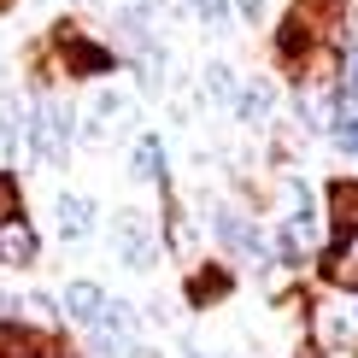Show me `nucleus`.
Masks as SVG:
<instances>
[{"mask_svg":"<svg viewBox=\"0 0 358 358\" xmlns=\"http://www.w3.org/2000/svg\"><path fill=\"white\" fill-rule=\"evenodd\" d=\"M106 241L112 252L124 259V271H136V276H153L159 271V229H153V217L136 212V206H117V212L106 217Z\"/></svg>","mask_w":358,"mask_h":358,"instance_id":"2","label":"nucleus"},{"mask_svg":"<svg viewBox=\"0 0 358 358\" xmlns=\"http://www.w3.org/2000/svg\"><path fill=\"white\" fill-rule=\"evenodd\" d=\"M323 212H329V235L358 229V176H335L323 188Z\"/></svg>","mask_w":358,"mask_h":358,"instance_id":"14","label":"nucleus"},{"mask_svg":"<svg viewBox=\"0 0 358 358\" xmlns=\"http://www.w3.org/2000/svg\"><path fill=\"white\" fill-rule=\"evenodd\" d=\"M71 147H77V106H65L53 88L29 94V159L41 171H65Z\"/></svg>","mask_w":358,"mask_h":358,"instance_id":"1","label":"nucleus"},{"mask_svg":"<svg viewBox=\"0 0 358 358\" xmlns=\"http://www.w3.org/2000/svg\"><path fill=\"white\" fill-rule=\"evenodd\" d=\"M282 200H288V223L294 229H306V235H317V194H311V182L306 176H288V182H282Z\"/></svg>","mask_w":358,"mask_h":358,"instance_id":"16","label":"nucleus"},{"mask_svg":"<svg viewBox=\"0 0 358 358\" xmlns=\"http://www.w3.org/2000/svg\"><path fill=\"white\" fill-rule=\"evenodd\" d=\"M124 117H129V94H117L112 83H106V88H94V94H88V106L77 112V141L106 147L117 129H124Z\"/></svg>","mask_w":358,"mask_h":358,"instance_id":"4","label":"nucleus"},{"mask_svg":"<svg viewBox=\"0 0 358 358\" xmlns=\"http://www.w3.org/2000/svg\"><path fill=\"white\" fill-rule=\"evenodd\" d=\"M53 358H88V352H77V347H59V352H53Z\"/></svg>","mask_w":358,"mask_h":358,"instance_id":"20","label":"nucleus"},{"mask_svg":"<svg viewBox=\"0 0 358 358\" xmlns=\"http://www.w3.org/2000/svg\"><path fill=\"white\" fill-rule=\"evenodd\" d=\"M335 88L358 100V48H347V53H341V77H335Z\"/></svg>","mask_w":358,"mask_h":358,"instance_id":"19","label":"nucleus"},{"mask_svg":"<svg viewBox=\"0 0 358 358\" xmlns=\"http://www.w3.org/2000/svg\"><path fill=\"white\" fill-rule=\"evenodd\" d=\"M12 6H18V0H0V18H6V12H12Z\"/></svg>","mask_w":358,"mask_h":358,"instance_id":"21","label":"nucleus"},{"mask_svg":"<svg viewBox=\"0 0 358 358\" xmlns=\"http://www.w3.org/2000/svg\"><path fill=\"white\" fill-rule=\"evenodd\" d=\"M0 77H6V53H0Z\"/></svg>","mask_w":358,"mask_h":358,"instance_id":"23","label":"nucleus"},{"mask_svg":"<svg viewBox=\"0 0 358 358\" xmlns=\"http://www.w3.org/2000/svg\"><path fill=\"white\" fill-rule=\"evenodd\" d=\"M235 71L223 65V59H212V65H200V106H229L235 100Z\"/></svg>","mask_w":358,"mask_h":358,"instance_id":"17","label":"nucleus"},{"mask_svg":"<svg viewBox=\"0 0 358 358\" xmlns=\"http://www.w3.org/2000/svg\"><path fill=\"white\" fill-rule=\"evenodd\" d=\"M129 176L136 182H153V188H171V153H165V136L159 129H141L136 147H129Z\"/></svg>","mask_w":358,"mask_h":358,"instance_id":"12","label":"nucleus"},{"mask_svg":"<svg viewBox=\"0 0 358 358\" xmlns=\"http://www.w3.org/2000/svg\"><path fill=\"white\" fill-rule=\"evenodd\" d=\"M41 264V229L29 223V212L0 217V271H36Z\"/></svg>","mask_w":358,"mask_h":358,"instance_id":"6","label":"nucleus"},{"mask_svg":"<svg viewBox=\"0 0 358 358\" xmlns=\"http://www.w3.org/2000/svg\"><path fill=\"white\" fill-rule=\"evenodd\" d=\"M106 300H112V294L100 288V282L77 276V282H65V288H59V317H65L71 329H94V323L106 317Z\"/></svg>","mask_w":358,"mask_h":358,"instance_id":"9","label":"nucleus"},{"mask_svg":"<svg viewBox=\"0 0 358 358\" xmlns=\"http://www.w3.org/2000/svg\"><path fill=\"white\" fill-rule=\"evenodd\" d=\"M288 18H300L317 41L347 48V0H288Z\"/></svg>","mask_w":358,"mask_h":358,"instance_id":"10","label":"nucleus"},{"mask_svg":"<svg viewBox=\"0 0 358 358\" xmlns=\"http://www.w3.org/2000/svg\"><path fill=\"white\" fill-rule=\"evenodd\" d=\"M229 112H235V124H247V129H264V124L276 117V83H271V77H247L241 88H235Z\"/></svg>","mask_w":358,"mask_h":358,"instance_id":"13","label":"nucleus"},{"mask_svg":"<svg viewBox=\"0 0 358 358\" xmlns=\"http://www.w3.org/2000/svg\"><path fill=\"white\" fill-rule=\"evenodd\" d=\"M182 6H188L206 29H223V24H229V0H182Z\"/></svg>","mask_w":358,"mask_h":358,"instance_id":"18","label":"nucleus"},{"mask_svg":"<svg viewBox=\"0 0 358 358\" xmlns=\"http://www.w3.org/2000/svg\"><path fill=\"white\" fill-rule=\"evenodd\" d=\"M329 358H352V347H347V352H329Z\"/></svg>","mask_w":358,"mask_h":358,"instance_id":"22","label":"nucleus"},{"mask_svg":"<svg viewBox=\"0 0 358 358\" xmlns=\"http://www.w3.org/2000/svg\"><path fill=\"white\" fill-rule=\"evenodd\" d=\"M24 153H29V94L0 88V171H18Z\"/></svg>","mask_w":358,"mask_h":358,"instance_id":"5","label":"nucleus"},{"mask_svg":"<svg viewBox=\"0 0 358 358\" xmlns=\"http://www.w3.org/2000/svg\"><path fill=\"white\" fill-rule=\"evenodd\" d=\"M323 136L335 141L341 159H358V100L341 94V88H335V100H329V129H323Z\"/></svg>","mask_w":358,"mask_h":358,"instance_id":"15","label":"nucleus"},{"mask_svg":"<svg viewBox=\"0 0 358 358\" xmlns=\"http://www.w3.org/2000/svg\"><path fill=\"white\" fill-rule=\"evenodd\" d=\"M48 212H53V235H59L65 247H83L88 235L100 229V206L88 200V194H71V188H65V194H53Z\"/></svg>","mask_w":358,"mask_h":358,"instance_id":"7","label":"nucleus"},{"mask_svg":"<svg viewBox=\"0 0 358 358\" xmlns=\"http://www.w3.org/2000/svg\"><path fill=\"white\" fill-rule=\"evenodd\" d=\"M182 294H188V306H194V311L223 306V300L235 294V271H229V264H217V259H200V271H188Z\"/></svg>","mask_w":358,"mask_h":358,"instance_id":"11","label":"nucleus"},{"mask_svg":"<svg viewBox=\"0 0 358 358\" xmlns=\"http://www.w3.org/2000/svg\"><path fill=\"white\" fill-rule=\"evenodd\" d=\"M212 235L217 247L229 252V264H247V271H271V235L252 223V212H241V206H212Z\"/></svg>","mask_w":358,"mask_h":358,"instance_id":"3","label":"nucleus"},{"mask_svg":"<svg viewBox=\"0 0 358 358\" xmlns=\"http://www.w3.org/2000/svg\"><path fill=\"white\" fill-rule=\"evenodd\" d=\"M311 264H317V276L329 282L335 294H358V229L329 235V241H323V252H317Z\"/></svg>","mask_w":358,"mask_h":358,"instance_id":"8","label":"nucleus"},{"mask_svg":"<svg viewBox=\"0 0 358 358\" xmlns=\"http://www.w3.org/2000/svg\"><path fill=\"white\" fill-rule=\"evenodd\" d=\"M352 323H358V311H352Z\"/></svg>","mask_w":358,"mask_h":358,"instance_id":"24","label":"nucleus"}]
</instances>
